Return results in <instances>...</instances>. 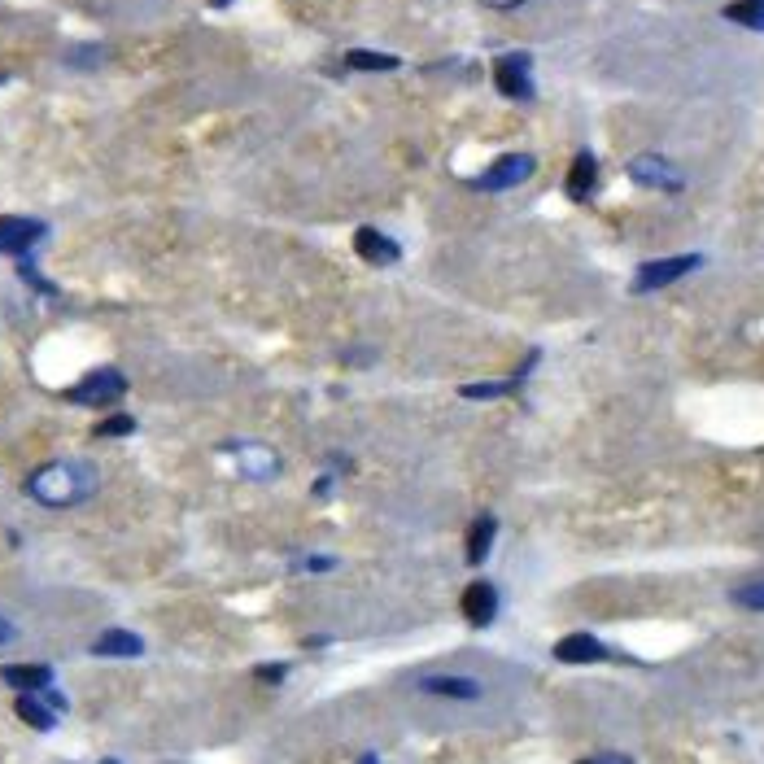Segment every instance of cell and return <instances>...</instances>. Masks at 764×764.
<instances>
[{"label":"cell","mask_w":764,"mask_h":764,"mask_svg":"<svg viewBox=\"0 0 764 764\" xmlns=\"http://www.w3.org/2000/svg\"><path fill=\"white\" fill-rule=\"evenodd\" d=\"M101 489V472L88 459H57L27 476V494L40 507H79Z\"/></svg>","instance_id":"obj_1"},{"label":"cell","mask_w":764,"mask_h":764,"mask_svg":"<svg viewBox=\"0 0 764 764\" xmlns=\"http://www.w3.org/2000/svg\"><path fill=\"white\" fill-rule=\"evenodd\" d=\"M123 393H127V376L118 372V367H101V372L83 376L75 389H66V398L75 402V407H110V402H118Z\"/></svg>","instance_id":"obj_2"},{"label":"cell","mask_w":764,"mask_h":764,"mask_svg":"<svg viewBox=\"0 0 764 764\" xmlns=\"http://www.w3.org/2000/svg\"><path fill=\"white\" fill-rule=\"evenodd\" d=\"M629 179L642 188H655V193H682L686 188V175L682 166H673L668 158H660V153H638V158H629Z\"/></svg>","instance_id":"obj_3"},{"label":"cell","mask_w":764,"mask_h":764,"mask_svg":"<svg viewBox=\"0 0 764 764\" xmlns=\"http://www.w3.org/2000/svg\"><path fill=\"white\" fill-rule=\"evenodd\" d=\"M703 258L699 254H677V258H655V262H642L638 267V280L634 289L638 293H655V289H668V284L686 280L690 271H699Z\"/></svg>","instance_id":"obj_4"},{"label":"cell","mask_w":764,"mask_h":764,"mask_svg":"<svg viewBox=\"0 0 764 764\" xmlns=\"http://www.w3.org/2000/svg\"><path fill=\"white\" fill-rule=\"evenodd\" d=\"M533 166H537L533 153H503L485 175L472 179V188H481V193H507V188H520L533 175Z\"/></svg>","instance_id":"obj_5"},{"label":"cell","mask_w":764,"mask_h":764,"mask_svg":"<svg viewBox=\"0 0 764 764\" xmlns=\"http://www.w3.org/2000/svg\"><path fill=\"white\" fill-rule=\"evenodd\" d=\"M494 88L511 101H533V57L529 53H507L494 62Z\"/></svg>","instance_id":"obj_6"},{"label":"cell","mask_w":764,"mask_h":764,"mask_svg":"<svg viewBox=\"0 0 764 764\" xmlns=\"http://www.w3.org/2000/svg\"><path fill=\"white\" fill-rule=\"evenodd\" d=\"M415 690L428 699H450V703H476L485 699V686L476 677H463V673H428L415 682Z\"/></svg>","instance_id":"obj_7"},{"label":"cell","mask_w":764,"mask_h":764,"mask_svg":"<svg viewBox=\"0 0 764 764\" xmlns=\"http://www.w3.org/2000/svg\"><path fill=\"white\" fill-rule=\"evenodd\" d=\"M44 241V223L27 219V214H0V254L22 258L31 245Z\"/></svg>","instance_id":"obj_8"},{"label":"cell","mask_w":764,"mask_h":764,"mask_svg":"<svg viewBox=\"0 0 764 764\" xmlns=\"http://www.w3.org/2000/svg\"><path fill=\"white\" fill-rule=\"evenodd\" d=\"M459 607H463V616H468V625H476V629L494 625V616H498V590H494V581H472V586L459 594Z\"/></svg>","instance_id":"obj_9"},{"label":"cell","mask_w":764,"mask_h":764,"mask_svg":"<svg viewBox=\"0 0 764 764\" xmlns=\"http://www.w3.org/2000/svg\"><path fill=\"white\" fill-rule=\"evenodd\" d=\"M607 651L599 638H590V634H568V638H559L555 642V660L559 664H599V660H607Z\"/></svg>","instance_id":"obj_10"},{"label":"cell","mask_w":764,"mask_h":764,"mask_svg":"<svg viewBox=\"0 0 764 764\" xmlns=\"http://www.w3.org/2000/svg\"><path fill=\"white\" fill-rule=\"evenodd\" d=\"M594 184H599V158H594L590 149H581L577 158H572V166H568V197L572 201H590V193H594Z\"/></svg>","instance_id":"obj_11"},{"label":"cell","mask_w":764,"mask_h":764,"mask_svg":"<svg viewBox=\"0 0 764 764\" xmlns=\"http://www.w3.org/2000/svg\"><path fill=\"white\" fill-rule=\"evenodd\" d=\"M354 254H358V258H367V262H376V267H389V262H398L402 249L393 245L385 232H376V228H358V232H354Z\"/></svg>","instance_id":"obj_12"},{"label":"cell","mask_w":764,"mask_h":764,"mask_svg":"<svg viewBox=\"0 0 764 764\" xmlns=\"http://www.w3.org/2000/svg\"><path fill=\"white\" fill-rule=\"evenodd\" d=\"M140 651H145V642L131 634V629H105V634L92 642V655H110V660H136Z\"/></svg>","instance_id":"obj_13"},{"label":"cell","mask_w":764,"mask_h":764,"mask_svg":"<svg viewBox=\"0 0 764 764\" xmlns=\"http://www.w3.org/2000/svg\"><path fill=\"white\" fill-rule=\"evenodd\" d=\"M0 677H5V686L22 690V695H35V690L53 686V668L49 664H14V668H5Z\"/></svg>","instance_id":"obj_14"},{"label":"cell","mask_w":764,"mask_h":764,"mask_svg":"<svg viewBox=\"0 0 764 764\" xmlns=\"http://www.w3.org/2000/svg\"><path fill=\"white\" fill-rule=\"evenodd\" d=\"M345 66L350 70H363V75H389V70H398L402 62L393 53H372V49H350L345 53Z\"/></svg>","instance_id":"obj_15"},{"label":"cell","mask_w":764,"mask_h":764,"mask_svg":"<svg viewBox=\"0 0 764 764\" xmlns=\"http://www.w3.org/2000/svg\"><path fill=\"white\" fill-rule=\"evenodd\" d=\"M18 716L31 725V730H40V734H49L53 725H57V708H53V703H40L35 695H22V699H18Z\"/></svg>","instance_id":"obj_16"},{"label":"cell","mask_w":764,"mask_h":764,"mask_svg":"<svg viewBox=\"0 0 764 764\" xmlns=\"http://www.w3.org/2000/svg\"><path fill=\"white\" fill-rule=\"evenodd\" d=\"M721 14L725 22H738L747 31H764V0H730Z\"/></svg>","instance_id":"obj_17"},{"label":"cell","mask_w":764,"mask_h":764,"mask_svg":"<svg viewBox=\"0 0 764 764\" xmlns=\"http://www.w3.org/2000/svg\"><path fill=\"white\" fill-rule=\"evenodd\" d=\"M494 533H498L494 516H481V520L472 524V533H468V564H485L489 546H494Z\"/></svg>","instance_id":"obj_18"},{"label":"cell","mask_w":764,"mask_h":764,"mask_svg":"<svg viewBox=\"0 0 764 764\" xmlns=\"http://www.w3.org/2000/svg\"><path fill=\"white\" fill-rule=\"evenodd\" d=\"M241 468H245L249 476H258V481H267V476L280 472V459L271 455L267 446H245V450H241Z\"/></svg>","instance_id":"obj_19"},{"label":"cell","mask_w":764,"mask_h":764,"mask_svg":"<svg viewBox=\"0 0 764 764\" xmlns=\"http://www.w3.org/2000/svg\"><path fill=\"white\" fill-rule=\"evenodd\" d=\"M511 389H516L511 380H476V385H463L459 393L463 398H472V402H485V398H507Z\"/></svg>","instance_id":"obj_20"},{"label":"cell","mask_w":764,"mask_h":764,"mask_svg":"<svg viewBox=\"0 0 764 764\" xmlns=\"http://www.w3.org/2000/svg\"><path fill=\"white\" fill-rule=\"evenodd\" d=\"M730 599L738 607H747V612H764V581H747V586H738Z\"/></svg>","instance_id":"obj_21"},{"label":"cell","mask_w":764,"mask_h":764,"mask_svg":"<svg viewBox=\"0 0 764 764\" xmlns=\"http://www.w3.org/2000/svg\"><path fill=\"white\" fill-rule=\"evenodd\" d=\"M127 433H136V420H131V415H110V420L97 424V437H127Z\"/></svg>","instance_id":"obj_22"},{"label":"cell","mask_w":764,"mask_h":764,"mask_svg":"<svg viewBox=\"0 0 764 764\" xmlns=\"http://www.w3.org/2000/svg\"><path fill=\"white\" fill-rule=\"evenodd\" d=\"M105 57V49H97V44H92V49H66V62L70 66H97Z\"/></svg>","instance_id":"obj_23"},{"label":"cell","mask_w":764,"mask_h":764,"mask_svg":"<svg viewBox=\"0 0 764 764\" xmlns=\"http://www.w3.org/2000/svg\"><path fill=\"white\" fill-rule=\"evenodd\" d=\"M577 764H634V760L620 756V751H603V756H586V760H577Z\"/></svg>","instance_id":"obj_24"},{"label":"cell","mask_w":764,"mask_h":764,"mask_svg":"<svg viewBox=\"0 0 764 764\" xmlns=\"http://www.w3.org/2000/svg\"><path fill=\"white\" fill-rule=\"evenodd\" d=\"M485 9H520V5H529V0H481Z\"/></svg>","instance_id":"obj_25"},{"label":"cell","mask_w":764,"mask_h":764,"mask_svg":"<svg viewBox=\"0 0 764 764\" xmlns=\"http://www.w3.org/2000/svg\"><path fill=\"white\" fill-rule=\"evenodd\" d=\"M18 634H14V625H9V620L5 616H0V647H5V642H14Z\"/></svg>","instance_id":"obj_26"},{"label":"cell","mask_w":764,"mask_h":764,"mask_svg":"<svg viewBox=\"0 0 764 764\" xmlns=\"http://www.w3.org/2000/svg\"><path fill=\"white\" fill-rule=\"evenodd\" d=\"M258 677H262V682H280V677H284V668H262Z\"/></svg>","instance_id":"obj_27"},{"label":"cell","mask_w":764,"mask_h":764,"mask_svg":"<svg viewBox=\"0 0 764 764\" xmlns=\"http://www.w3.org/2000/svg\"><path fill=\"white\" fill-rule=\"evenodd\" d=\"M363 764H376V756H363Z\"/></svg>","instance_id":"obj_28"}]
</instances>
